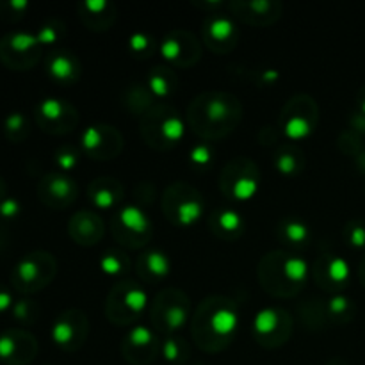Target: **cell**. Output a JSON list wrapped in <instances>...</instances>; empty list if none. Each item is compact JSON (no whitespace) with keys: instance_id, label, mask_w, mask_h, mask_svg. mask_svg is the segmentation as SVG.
<instances>
[{"instance_id":"obj_1","label":"cell","mask_w":365,"mask_h":365,"mask_svg":"<svg viewBox=\"0 0 365 365\" xmlns=\"http://www.w3.org/2000/svg\"><path fill=\"white\" fill-rule=\"evenodd\" d=\"M237 324H239L237 314L225 309L217 310V312L212 316V319H210V327H212V330L216 331L217 335H221V337H228L230 334H234V331L237 330Z\"/></svg>"},{"instance_id":"obj_2","label":"cell","mask_w":365,"mask_h":365,"mask_svg":"<svg viewBox=\"0 0 365 365\" xmlns=\"http://www.w3.org/2000/svg\"><path fill=\"white\" fill-rule=\"evenodd\" d=\"M120 220L132 232H145L148 228V220H146L145 212L134 205L125 207L120 214Z\"/></svg>"},{"instance_id":"obj_3","label":"cell","mask_w":365,"mask_h":365,"mask_svg":"<svg viewBox=\"0 0 365 365\" xmlns=\"http://www.w3.org/2000/svg\"><path fill=\"white\" fill-rule=\"evenodd\" d=\"M284 273L289 280L299 284V282H303L309 277V264L303 259H299V257H291V259L285 260Z\"/></svg>"},{"instance_id":"obj_4","label":"cell","mask_w":365,"mask_h":365,"mask_svg":"<svg viewBox=\"0 0 365 365\" xmlns=\"http://www.w3.org/2000/svg\"><path fill=\"white\" fill-rule=\"evenodd\" d=\"M277 324L278 316L274 310H262L253 319V328H255L257 334H269V331H273L277 328Z\"/></svg>"},{"instance_id":"obj_5","label":"cell","mask_w":365,"mask_h":365,"mask_svg":"<svg viewBox=\"0 0 365 365\" xmlns=\"http://www.w3.org/2000/svg\"><path fill=\"white\" fill-rule=\"evenodd\" d=\"M285 134L291 139H302L310 134V125L305 118L294 116L285 123Z\"/></svg>"},{"instance_id":"obj_6","label":"cell","mask_w":365,"mask_h":365,"mask_svg":"<svg viewBox=\"0 0 365 365\" xmlns=\"http://www.w3.org/2000/svg\"><path fill=\"white\" fill-rule=\"evenodd\" d=\"M328 277L335 284H344L349 278V264L344 259H331L328 266Z\"/></svg>"},{"instance_id":"obj_7","label":"cell","mask_w":365,"mask_h":365,"mask_svg":"<svg viewBox=\"0 0 365 365\" xmlns=\"http://www.w3.org/2000/svg\"><path fill=\"white\" fill-rule=\"evenodd\" d=\"M202 216V205L198 202H184L178 207V217L182 225H192Z\"/></svg>"},{"instance_id":"obj_8","label":"cell","mask_w":365,"mask_h":365,"mask_svg":"<svg viewBox=\"0 0 365 365\" xmlns=\"http://www.w3.org/2000/svg\"><path fill=\"white\" fill-rule=\"evenodd\" d=\"M148 269L152 271L153 274H159V277H164V274L170 273V260L164 253L153 252L148 255Z\"/></svg>"},{"instance_id":"obj_9","label":"cell","mask_w":365,"mask_h":365,"mask_svg":"<svg viewBox=\"0 0 365 365\" xmlns=\"http://www.w3.org/2000/svg\"><path fill=\"white\" fill-rule=\"evenodd\" d=\"M255 192H257V182L253 180V178L242 177L241 180H237V184L234 185V196L237 200H242V202L252 198Z\"/></svg>"},{"instance_id":"obj_10","label":"cell","mask_w":365,"mask_h":365,"mask_svg":"<svg viewBox=\"0 0 365 365\" xmlns=\"http://www.w3.org/2000/svg\"><path fill=\"white\" fill-rule=\"evenodd\" d=\"M232 32H234V24H232L230 20H227V18H216V20L210 24V34H212V38L217 39V41L227 39Z\"/></svg>"},{"instance_id":"obj_11","label":"cell","mask_w":365,"mask_h":365,"mask_svg":"<svg viewBox=\"0 0 365 365\" xmlns=\"http://www.w3.org/2000/svg\"><path fill=\"white\" fill-rule=\"evenodd\" d=\"M50 73L56 78H68L71 73H73V64L68 57H56V59L50 63Z\"/></svg>"},{"instance_id":"obj_12","label":"cell","mask_w":365,"mask_h":365,"mask_svg":"<svg viewBox=\"0 0 365 365\" xmlns=\"http://www.w3.org/2000/svg\"><path fill=\"white\" fill-rule=\"evenodd\" d=\"M163 134L170 141H178L184 135V123L178 118H170V120L164 121Z\"/></svg>"},{"instance_id":"obj_13","label":"cell","mask_w":365,"mask_h":365,"mask_svg":"<svg viewBox=\"0 0 365 365\" xmlns=\"http://www.w3.org/2000/svg\"><path fill=\"white\" fill-rule=\"evenodd\" d=\"M146 302H148V298H146L145 291H141V289H130L127 292V296H125V305L130 310H134V312H139V310L145 309Z\"/></svg>"},{"instance_id":"obj_14","label":"cell","mask_w":365,"mask_h":365,"mask_svg":"<svg viewBox=\"0 0 365 365\" xmlns=\"http://www.w3.org/2000/svg\"><path fill=\"white\" fill-rule=\"evenodd\" d=\"M128 341L134 346H138V348H145V346H148L153 341V335L146 327H135L130 331V335H128Z\"/></svg>"},{"instance_id":"obj_15","label":"cell","mask_w":365,"mask_h":365,"mask_svg":"<svg viewBox=\"0 0 365 365\" xmlns=\"http://www.w3.org/2000/svg\"><path fill=\"white\" fill-rule=\"evenodd\" d=\"M285 235H287L292 242H302L309 237V228L303 223H299V221H291V223H287V227H285Z\"/></svg>"},{"instance_id":"obj_16","label":"cell","mask_w":365,"mask_h":365,"mask_svg":"<svg viewBox=\"0 0 365 365\" xmlns=\"http://www.w3.org/2000/svg\"><path fill=\"white\" fill-rule=\"evenodd\" d=\"M36 43H38V38H34V36L31 34H14L13 38H11V46H13L14 50H18V52L29 50L31 46H34Z\"/></svg>"},{"instance_id":"obj_17","label":"cell","mask_w":365,"mask_h":365,"mask_svg":"<svg viewBox=\"0 0 365 365\" xmlns=\"http://www.w3.org/2000/svg\"><path fill=\"white\" fill-rule=\"evenodd\" d=\"M52 337L57 344H68V342L71 341V337H73V335H71V327L68 323H57L56 327H53Z\"/></svg>"},{"instance_id":"obj_18","label":"cell","mask_w":365,"mask_h":365,"mask_svg":"<svg viewBox=\"0 0 365 365\" xmlns=\"http://www.w3.org/2000/svg\"><path fill=\"white\" fill-rule=\"evenodd\" d=\"M220 223L225 230H237V228L241 227V217H239V214L234 212V210H225L220 216Z\"/></svg>"},{"instance_id":"obj_19","label":"cell","mask_w":365,"mask_h":365,"mask_svg":"<svg viewBox=\"0 0 365 365\" xmlns=\"http://www.w3.org/2000/svg\"><path fill=\"white\" fill-rule=\"evenodd\" d=\"M39 109H41L43 116L50 118V120H56V118H59L61 113H63V106H61V102H57V100L53 98L45 100Z\"/></svg>"},{"instance_id":"obj_20","label":"cell","mask_w":365,"mask_h":365,"mask_svg":"<svg viewBox=\"0 0 365 365\" xmlns=\"http://www.w3.org/2000/svg\"><path fill=\"white\" fill-rule=\"evenodd\" d=\"M18 274L24 282H32L38 277V266L32 260H24V262L18 266Z\"/></svg>"},{"instance_id":"obj_21","label":"cell","mask_w":365,"mask_h":365,"mask_svg":"<svg viewBox=\"0 0 365 365\" xmlns=\"http://www.w3.org/2000/svg\"><path fill=\"white\" fill-rule=\"evenodd\" d=\"M14 349H16V344H14L13 339L9 335H4L0 337V359L7 360L14 355Z\"/></svg>"},{"instance_id":"obj_22","label":"cell","mask_w":365,"mask_h":365,"mask_svg":"<svg viewBox=\"0 0 365 365\" xmlns=\"http://www.w3.org/2000/svg\"><path fill=\"white\" fill-rule=\"evenodd\" d=\"M349 241L355 248H364L365 246V227L364 225H355L349 234Z\"/></svg>"},{"instance_id":"obj_23","label":"cell","mask_w":365,"mask_h":365,"mask_svg":"<svg viewBox=\"0 0 365 365\" xmlns=\"http://www.w3.org/2000/svg\"><path fill=\"white\" fill-rule=\"evenodd\" d=\"M227 106H225V102H221V100H214L212 103L209 106V116L210 120H223L225 116H227Z\"/></svg>"},{"instance_id":"obj_24","label":"cell","mask_w":365,"mask_h":365,"mask_svg":"<svg viewBox=\"0 0 365 365\" xmlns=\"http://www.w3.org/2000/svg\"><path fill=\"white\" fill-rule=\"evenodd\" d=\"M160 53H163L166 59H175V57L180 53V45H178L177 41H173V39H168V41L163 43V46H160Z\"/></svg>"},{"instance_id":"obj_25","label":"cell","mask_w":365,"mask_h":365,"mask_svg":"<svg viewBox=\"0 0 365 365\" xmlns=\"http://www.w3.org/2000/svg\"><path fill=\"white\" fill-rule=\"evenodd\" d=\"M150 88H152V91L155 93V95L164 96L168 93V82L164 81L160 75H152V77H150Z\"/></svg>"},{"instance_id":"obj_26","label":"cell","mask_w":365,"mask_h":365,"mask_svg":"<svg viewBox=\"0 0 365 365\" xmlns=\"http://www.w3.org/2000/svg\"><path fill=\"white\" fill-rule=\"evenodd\" d=\"M191 160H192V163L200 164V166H202V164L209 163V160H210L209 148H205V146H198V148L192 150V152H191Z\"/></svg>"},{"instance_id":"obj_27","label":"cell","mask_w":365,"mask_h":365,"mask_svg":"<svg viewBox=\"0 0 365 365\" xmlns=\"http://www.w3.org/2000/svg\"><path fill=\"white\" fill-rule=\"evenodd\" d=\"M82 141H84V146L86 148H95L96 145H100V134L96 128H88L86 130V134L82 135Z\"/></svg>"},{"instance_id":"obj_28","label":"cell","mask_w":365,"mask_h":365,"mask_svg":"<svg viewBox=\"0 0 365 365\" xmlns=\"http://www.w3.org/2000/svg\"><path fill=\"white\" fill-rule=\"evenodd\" d=\"M184 321H185V314L182 309H177V307H175V309H171L170 312H168V323H170L173 328H178Z\"/></svg>"},{"instance_id":"obj_29","label":"cell","mask_w":365,"mask_h":365,"mask_svg":"<svg viewBox=\"0 0 365 365\" xmlns=\"http://www.w3.org/2000/svg\"><path fill=\"white\" fill-rule=\"evenodd\" d=\"M18 210H20V205H18L14 200H6V202H2V205H0V214H2L4 217L16 216Z\"/></svg>"},{"instance_id":"obj_30","label":"cell","mask_w":365,"mask_h":365,"mask_svg":"<svg viewBox=\"0 0 365 365\" xmlns=\"http://www.w3.org/2000/svg\"><path fill=\"white\" fill-rule=\"evenodd\" d=\"M102 269L109 274H116V273H120L121 264L118 262L116 257H106V259L102 260Z\"/></svg>"},{"instance_id":"obj_31","label":"cell","mask_w":365,"mask_h":365,"mask_svg":"<svg viewBox=\"0 0 365 365\" xmlns=\"http://www.w3.org/2000/svg\"><path fill=\"white\" fill-rule=\"evenodd\" d=\"M278 170L285 175L292 173V171L296 170V160L292 159L291 155H282L280 159H278Z\"/></svg>"},{"instance_id":"obj_32","label":"cell","mask_w":365,"mask_h":365,"mask_svg":"<svg viewBox=\"0 0 365 365\" xmlns=\"http://www.w3.org/2000/svg\"><path fill=\"white\" fill-rule=\"evenodd\" d=\"M178 356H180L178 346L175 344L173 341H168L166 344H164V359L170 360V362H175V360H178Z\"/></svg>"},{"instance_id":"obj_33","label":"cell","mask_w":365,"mask_h":365,"mask_svg":"<svg viewBox=\"0 0 365 365\" xmlns=\"http://www.w3.org/2000/svg\"><path fill=\"white\" fill-rule=\"evenodd\" d=\"M348 307H349V303H348V299L344 298V296H337V298H334L330 302V309H331V312H334V314L346 312V310H348Z\"/></svg>"},{"instance_id":"obj_34","label":"cell","mask_w":365,"mask_h":365,"mask_svg":"<svg viewBox=\"0 0 365 365\" xmlns=\"http://www.w3.org/2000/svg\"><path fill=\"white\" fill-rule=\"evenodd\" d=\"M113 202H114V196L110 195L109 191H100L98 195L95 196V203L98 207H102V209H107V207H110V205H113Z\"/></svg>"},{"instance_id":"obj_35","label":"cell","mask_w":365,"mask_h":365,"mask_svg":"<svg viewBox=\"0 0 365 365\" xmlns=\"http://www.w3.org/2000/svg\"><path fill=\"white\" fill-rule=\"evenodd\" d=\"M52 191L57 196H66L68 191H70V182L64 180V178H56L52 184Z\"/></svg>"},{"instance_id":"obj_36","label":"cell","mask_w":365,"mask_h":365,"mask_svg":"<svg viewBox=\"0 0 365 365\" xmlns=\"http://www.w3.org/2000/svg\"><path fill=\"white\" fill-rule=\"evenodd\" d=\"M130 46L134 50H145L148 46V38L145 34H134L130 38Z\"/></svg>"},{"instance_id":"obj_37","label":"cell","mask_w":365,"mask_h":365,"mask_svg":"<svg viewBox=\"0 0 365 365\" xmlns=\"http://www.w3.org/2000/svg\"><path fill=\"white\" fill-rule=\"evenodd\" d=\"M21 123H24L21 114H11V116L7 118V128H9V130H18V128L21 127Z\"/></svg>"},{"instance_id":"obj_38","label":"cell","mask_w":365,"mask_h":365,"mask_svg":"<svg viewBox=\"0 0 365 365\" xmlns=\"http://www.w3.org/2000/svg\"><path fill=\"white\" fill-rule=\"evenodd\" d=\"M53 39H56V32H53L52 29H43L41 34L38 36V41L41 43H52Z\"/></svg>"},{"instance_id":"obj_39","label":"cell","mask_w":365,"mask_h":365,"mask_svg":"<svg viewBox=\"0 0 365 365\" xmlns=\"http://www.w3.org/2000/svg\"><path fill=\"white\" fill-rule=\"evenodd\" d=\"M86 7H88V9H91V11H95V13H100L102 9H106L107 4L103 2V0H89V2L86 4Z\"/></svg>"},{"instance_id":"obj_40","label":"cell","mask_w":365,"mask_h":365,"mask_svg":"<svg viewBox=\"0 0 365 365\" xmlns=\"http://www.w3.org/2000/svg\"><path fill=\"white\" fill-rule=\"evenodd\" d=\"M73 163H75L73 155H61L59 157V164L64 168V170H70V168L73 166Z\"/></svg>"},{"instance_id":"obj_41","label":"cell","mask_w":365,"mask_h":365,"mask_svg":"<svg viewBox=\"0 0 365 365\" xmlns=\"http://www.w3.org/2000/svg\"><path fill=\"white\" fill-rule=\"evenodd\" d=\"M9 305H11V296L6 294V292H0V312L6 310Z\"/></svg>"},{"instance_id":"obj_42","label":"cell","mask_w":365,"mask_h":365,"mask_svg":"<svg viewBox=\"0 0 365 365\" xmlns=\"http://www.w3.org/2000/svg\"><path fill=\"white\" fill-rule=\"evenodd\" d=\"M277 77H278L277 71H267V73H264V78H266V81H274Z\"/></svg>"},{"instance_id":"obj_43","label":"cell","mask_w":365,"mask_h":365,"mask_svg":"<svg viewBox=\"0 0 365 365\" xmlns=\"http://www.w3.org/2000/svg\"><path fill=\"white\" fill-rule=\"evenodd\" d=\"M11 6L16 7V9H21V7L27 6V2H25V0H20V2H18V0H14V2H11Z\"/></svg>"},{"instance_id":"obj_44","label":"cell","mask_w":365,"mask_h":365,"mask_svg":"<svg viewBox=\"0 0 365 365\" xmlns=\"http://www.w3.org/2000/svg\"><path fill=\"white\" fill-rule=\"evenodd\" d=\"M360 109H362V114L365 116V100L362 102V106H360Z\"/></svg>"}]
</instances>
